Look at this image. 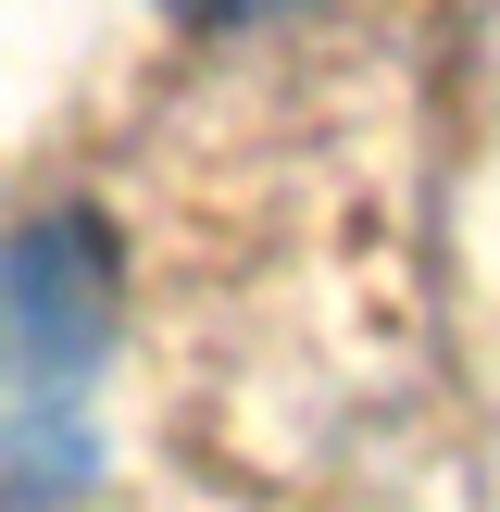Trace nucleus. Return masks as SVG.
<instances>
[{"label":"nucleus","mask_w":500,"mask_h":512,"mask_svg":"<svg viewBox=\"0 0 500 512\" xmlns=\"http://www.w3.org/2000/svg\"><path fill=\"white\" fill-rule=\"evenodd\" d=\"M113 350V263L88 225H25L0 250V500L50 512L100 475L88 375Z\"/></svg>","instance_id":"1"}]
</instances>
